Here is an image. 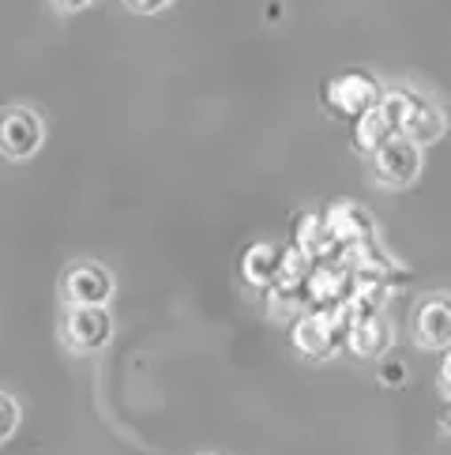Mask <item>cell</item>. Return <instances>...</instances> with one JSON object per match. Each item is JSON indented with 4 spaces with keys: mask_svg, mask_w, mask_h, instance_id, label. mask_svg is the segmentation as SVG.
Returning a JSON list of instances; mask_svg holds the SVG:
<instances>
[{
    "mask_svg": "<svg viewBox=\"0 0 451 455\" xmlns=\"http://www.w3.org/2000/svg\"><path fill=\"white\" fill-rule=\"evenodd\" d=\"M60 339L75 354H94L109 347L113 320L106 313V305H68V313L60 320Z\"/></svg>",
    "mask_w": 451,
    "mask_h": 455,
    "instance_id": "cell-1",
    "label": "cell"
},
{
    "mask_svg": "<svg viewBox=\"0 0 451 455\" xmlns=\"http://www.w3.org/2000/svg\"><path fill=\"white\" fill-rule=\"evenodd\" d=\"M346 331H350V313L338 308V313L324 316V313H305L294 323V347L305 357H331L338 347H346Z\"/></svg>",
    "mask_w": 451,
    "mask_h": 455,
    "instance_id": "cell-2",
    "label": "cell"
},
{
    "mask_svg": "<svg viewBox=\"0 0 451 455\" xmlns=\"http://www.w3.org/2000/svg\"><path fill=\"white\" fill-rule=\"evenodd\" d=\"M380 99H384L380 84L373 76H365V72H343V76H335L331 84L324 87L328 109L335 113V117H346V121H358L361 113L376 109Z\"/></svg>",
    "mask_w": 451,
    "mask_h": 455,
    "instance_id": "cell-3",
    "label": "cell"
},
{
    "mask_svg": "<svg viewBox=\"0 0 451 455\" xmlns=\"http://www.w3.org/2000/svg\"><path fill=\"white\" fill-rule=\"evenodd\" d=\"M324 226L350 256L361 249H373V241H376V222L361 204H331V211L324 215Z\"/></svg>",
    "mask_w": 451,
    "mask_h": 455,
    "instance_id": "cell-4",
    "label": "cell"
},
{
    "mask_svg": "<svg viewBox=\"0 0 451 455\" xmlns=\"http://www.w3.org/2000/svg\"><path fill=\"white\" fill-rule=\"evenodd\" d=\"M42 140H45V128L35 109L15 106L8 113H0V151L8 158H30L42 148Z\"/></svg>",
    "mask_w": 451,
    "mask_h": 455,
    "instance_id": "cell-5",
    "label": "cell"
},
{
    "mask_svg": "<svg viewBox=\"0 0 451 455\" xmlns=\"http://www.w3.org/2000/svg\"><path fill=\"white\" fill-rule=\"evenodd\" d=\"M60 294L68 305H106L113 298V275L102 264H72L60 279Z\"/></svg>",
    "mask_w": 451,
    "mask_h": 455,
    "instance_id": "cell-6",
    "label": "cell"
},
{
    "mask_svg": "<svg viewBox=\"0 0 451 455\" xmlns=\"http://www.w3.org/2000/svg\"><path fill=\"white\" fill-rule=\"evenodd\" d=\"M353 294V279L350 271L343 267H313L309 275V290H305V305H309V313H338V308H346Z\"/></svg>",
    "mask_w": 451,
    "mask_h": 455,
    "instance_id": "cell-7",
    "label": "cell"
},
{
    "mask_svg": "<svg viewBox=\"0 0 451 455\" xmlns=\"http://www.w3.org/2000/svg\"><path fill=\"white\" fill-rule=\"evenodd\" d=\"M373 158H376V177L392 188L410 185V181H417V173H422V148L410 140H402V136L384 143Z\"/></svg>",
    "mask_w": 451,
    "mask_h": 455,
    "instance_id": "cell-8",
    "label": "cell"
},
{
    "mask_svg": "<svg viewBox=\"0 0 451 455\" xmlns=\"http://www.w3.org/2000/svg\"><path fill=\"white\" fill-rule=\"evenodd\" d=\"M414 335L429 350H451V298L447 294H429L417 305Z\"/></svg>",
    "mask_w": 451,
    "mask_h": 455,
    "instance_id": "cell-9",
    "label": "cell"
},
{
    "mask_svg": "<svg viewBox=\"0 0 451 455\" xmlns=\"http://www.w3.org/2000/svg\"><path fill=\"white\" fill-rule=\"evenodd\" d=\"M282 267H286V249L275 245V241H260V245H252L245 256H241V275H245V283L256 290L275 286Z\"/></svg>",
    "mask_w": 451,
    "mask_h": 455,
    "instance_id": "cell-10",
    "label": "cell"
},
{
    "mask_svg": "<svg viewBox=\"0 0 451 455\" xmlns=\"http://www.w3.org/2000/svg\"><path fill=\"white\" fill-rule=\"evenodd\" d=\"M309 275L313 264L305 259L297 249H286V267L279 275V283L267 290L275 308H289V305H305V290H309Z\"/></svg>",
    "mask_w": 451,
    "mask_h": 455,
    "instance_id": "cell-11",
    "label": "cell"
},
{
    "mask_svg": "<svg viewBox=\"0 0 451 455\" xmlns=\"http://www.w3.org/2000/svg\"><path fill=\"white\" fill-rule=\"evenodd\" d=\"M392 343V328L384 316H368V320H353L346 331V347L358 357H380Z\"/></svg>",
    "mask_w": 451,
    "mask_h": 455,
    "instance_id": "cell-12",
    "label": "cell"
},
{
    "mask_svg": "<svg viewBox=\"0 0 451 455\" xmlns=\"http://www.w3.org/2000/svg\"><path fill=\"white\" fill-rule=\"evenodd\" d=\"M350 140H353V148H358V151L376 155L384 143H392V140H395V128L388 124V117H384L380 106H376V109H368V113H361V117L353 121Z\"/></svg>",
    "mask_w": 451,
    "mask_h": 455,
    "instance_id": "cell-13",
    "label": "cell"
},
{
    "mask_svg": "<svg viewBox=\"0 0 451 455\" xmlns=\"http://www.w3.org/2000/svg\"><path fill=\"white\" fill-rule=\"evenodd\" d=\"M425 99H417L414 91H384V99H380V113L388 117V124L395 128V136L407 132V124L414 121V113L422 109Z\"/></svg>",
    "mask_w": 451,
    "mask_h": 455,
    "instance_id": "cell-14",
    "label": "cell"
},
{
    "mask_svg": "<svg viewBox=\"0 0 451 455\" xmlns=\"http://www.w3.org/2000/svg\"><path fill=\"white\" fill-rule=\"evenodd\" d=\"M440 136H444V113H440L437 106L422 102V109L414 113V121L407 124V132H402V140H410V143H417V148H425V143L440 140Z\"/></svg>",
    "mask_w": 451,
    "mask_h": 455,
    "instance_id": "cell-15",
    "label": "cell"
},
{
    "mask_svg": "<svg viewBox=\"0 0 451 455\" xmlns=\"http://www.w3.org/2000/svg\"><path fill=\"white\" fill-rule=\"evenodd\" d=\"M328 237V226L324 219H316V215H301L294 222V249L305 256V259H313V252L320 249V241Z\"/></svg>",
    "mask_w": 451,
    "mask_h": 455,
    "instance_id": "cell-16",
    "label": "cell"
},
{
    "mask_svg": "<svg viewBox=\"0 0 451 455\" xmlns=\"http://www.w3.org/2000/svg\"><path fill=\"white\" fill-rule=\"evenodd\" d=\"M15 429H20V403L12 395H0V444H4Z\"/></svg>",
    "mask_w": 451,
    "mask_h": 455,
    "instance_id": "cell-17",
    "label": "cell"
},
{
    "mask_svg": "<svg viewBox=\"0 0 451 455\" xmlns=\"http://www.w3.org/2000/svg\"><path fill=\"white\" fill-rule=\"evenodd\" d=\"M380 380L384 384H402V380H407V369H402V362H388L380 369Z\"/></svg>",
    "mask_w": 451,
    "mask_h": 455,
    "instance_id": "cell-18",
    "label": "cell"
},
{
    "mask_svg": "<svg viewBox=\"0 0 451 455\" xmlns=\"http://www.w3.org/2000/svg\"><path fill=\"white\" fill-rule=\"evenodd\" d=\"M166 0H128V8H136V12H158Z\"/></svg>",
    "mask_w": 451,
    "mask_h": 455,
    "instance_id": "cell-19",
    "label": "cell"
},
{
    "mask_svg": "<svg viewBox=\"0 0 451 455\" xmlns=\"http://www.w3.org/2000/svg\"><path fill=\"white\" fill-rule=\"evenodd\" d=\"M440 384H444V392H451V350H447L444 365H440Z\"/></svg>",
    "mask_w": 451,
    "mask_h": 455,
    "instance_id": "cell-20",
    "label": "cell"
},
{
    "mask_svg": "<svg viewBox=\"0 0 451 455\" xmlns=\"http://www.w3.org/2000/svg\"><path fill=\"white\" fill-rule=\"evenodd\" d=\"M57 8H64V12H79V8H87L91 0H53Z\"/></svg>",
    "mask_w": 451,
    "mask_h": 455,
    "instance_id": "cell-21",
    "label": "cell"
},
{
    "mask_svg": "<svg viewBox=\"0 0 451 455\" xmlns=\"http://www.w3.org/2000/svg\"><path fill=\"white\" fill-rule=\"evenodd\" d=\"M444 421H447V429H451V406H447V414H444Z\"/></svg>",
    "mask_w": 451,
    "mask_h": 455,
    "instance_id": "cell-22",
    "label": "cell"
}]
</instances>
